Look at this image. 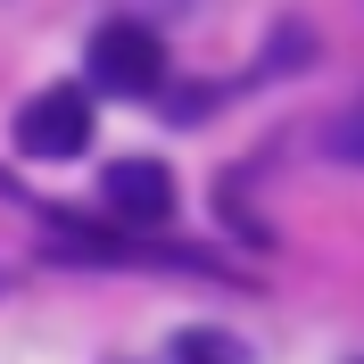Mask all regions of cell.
Segmentation results:
<instances>
[{"label": "cell", "instance_id": "cell-2", "mask_svg": "<svg viewBox=\"0 0 364 364\" xmlns=\"http://www.w3.org/2000/svg\"><path fill=\"white\" fill-rule=\"evenodd\" d=\"M17 149H25V158H75V149H91V100H83L75 83L42 91V100H25Z\"/></svg>", "mask_w": 364, "mask_h": 364}, {"label": "cell", "instance_id": "cell-5", "mask_svg": "<svg viewBox=\"0 0 364 364\" xmlns=\"http://www.w3.org/2000/svg\"><path fill=\"white\" fill-rule=\"evenodd\" d=\"M331 158H348V166H364V100H356V108L340 116V124H331Z\"/></svg>", "mask_w": 364, "mask_h": 364}, {"label": "cell", "instance_id": "cell-1", "mask_svg": "<svg viewBox=\"0 0 364 364\" xmlns=\"http://www.w3.org/2000/svg\"><path fill=\"white\" fill-rule=\"evenodd\" d=\"M166 83V42L149 33V25H100L91 33V91H124V100H141V91Z\"/></svg>", "mask_w": 364, "mask_h": 364}, {"label": "cell", "instance_id": "cell-3", "mask_svg": "<svg viewBox=\"0 0 364 364\" xmlns=\"http://www.w3.org/2000/svg\"><path fill=\"white\" fill-rule=\"evenodd\" d=\"M100 191H108V207L124 215V224H149V232H158L166 215H174V174H166L158 158H116L108 174H100Z\"/></svg>", "mask_w": 364, "mask_h": 364}, {"label": "cell", "instance_id": "cell-6", "mask_svg": "<svg viewBox=\"0 0 364 364\" xmlns=\"http://www.w3.org/2000/svg\"><path fill=\"white\" fill-rule=\"evenodd\" d=\"M356 364H364V356H356Z\"/></svg>", "mask_w": 364, "mask_h": 364}, {"label": "cell", "instance_id": "cell-4", "mask_svg": "<svg viewBox=\"0 0 364 364\" xmlns=\"http://www.w3.org/2000/svg\"><path fill=\"white\" fill-rule=\"evenodd\" d=\"M174 364H232V340H215V331H182V340H174Z\"/></svg>", "mask_w": 364, "mask_h": 364}]
</instances>
